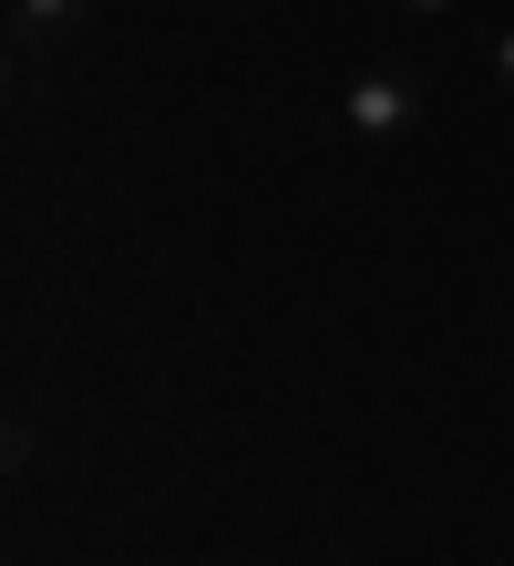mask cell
Segmentation results:
<instances>
[{
	"instance_id": "obj_1",
	"label": "cell",
	"mask_w": 514,
	"mask_h": 566,
	"mask_svg": "<svg viewBox=\"0 0 514 566\" xmlns=\"http://www.w3.org/2000/svg\"><path fill=\"white\" fill-rule=\"evenodd\" d=\"M339 124H350L360 145H401L411 124H422V73H411V62H360V73L339 83Z\"/></svg>"
},
{
	"instance_id": "obj_2",
	"label": "cell",
	"mask_w": 514,
	"mask_h": 566,
	"mask_svg": "<svg viewBox=\"0 0 514 566\" xmlns=\"http://www.w3.org/2000/svg\"><path fill=\"white\" fill-rule=\"evenodd\" d=\"M83 11H93V0H11V73L31 83V73H42V62L83 31Z\"/></svg>"
},
{
	"instance_id": "obj_3",
	"label": "cell",
	"mask_w": 514,
	"mask_h": 566,
	"mask_svg": "<svg viewBox=\"0 0 514 566\" xmlns=\"http://www.w3.org/2000/svg\"><path fill=\"white\" fill-rule=\"evenodd\" d=\"M494 83L514 93V31H504V42H494Z\"/></svg>"
},
{
	"instance_id": "obj_4",
	"label": "cell",
	"mask_w": 514,
	"mask_h": 566,
	"mask_svg": "<svg viewBox=\"0 0 514 566\" xmlns=\"http://www.w3.org/2000/svg\"><path fill=\"white\" fill-rule=\"evenodd\" d=\"M401 11H453V0H401Z\"/></svg>"
}]
</instances>
